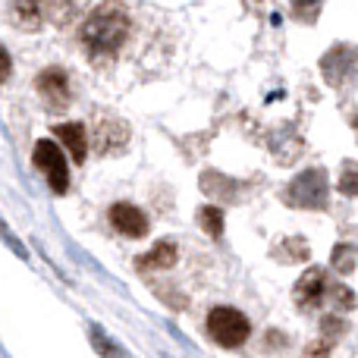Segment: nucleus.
I'll list each match as a JSON object with an SVG mask.
<instances>
[{"label":"nucleus","instance_id":"1","mask_svg":"<svg viewBox=\"0 0 358 358\" xmlns=\"http://www.w3.org/2000/svg\"><path fill=\"white\" fill-rule=\"evenodd\" d=\"M126 35H129V16L123 6L101 3L88 13V19L82 22V44L88 48V54H117L123 48Z\"/></svg>","mask_w":358,"mask_h":358},{"label":"nucleus","instance_id":"2","mask_svg":"<svg viewBox=\"0 0 358 358\" xmlns=\"http://www.w3.org/2000/svg\"><path fill=\"white\" fill-rule=\"evenodd\" d=\"M330 296H336L343 305H352V292H346L343 286H334L330 277L321 267H311L302 273V280L296 283V305L302 311H317L330 302Z\"/></svg>","mask_w":358,"mask_h":358},{"label":"nucleus","instance_id":"3","mask_svg":"<svg viewBox=\"0 0 358 358\" xmlns=\"http://www.w3.org/2000/svg\"><path fill=\"white\" fill-rule=\"evenodd\" d=\"M208 330H210V336H214L220 346L236 349V346H242V343L248 340V334H252V324H248V317L242 315V311L220 305V308H214L208 315Z\"/></svg>","mask_w":358,"mask_h":358},{"label":"nucleus","instance_id":"4","mask_svg":"<svg viewBox=\"0 0 358 358\" xmlns=\"http://www.w3.org/2000/svg\"><path fill=\"white\" fill-rule=\"evenodd\" d=\"M35 167L44 173V179H48V185H50L54 195H66V189H69L66 155H63L50 138H41V142L35 145Z\"/></svg>","mask_w":358,"mask_h":358},{"label":"nucleus","instance_id":"5","mask_svg":"<svg viewBox=\"0 0 358 358\" xmlns=\"http://www.w3.org/2000/svg\"><path fill=\"white\" fill-rule=\"evenodd\" d=\"M289 201L302 204V208H324L327 204V176L321 170H308L292 182L289 189Z\"/></svg>","mask_w":358,"mask_h":358},{"label":"nucleus","instance_id":"6","mask_svg":"<svg viewBox=\"0 0 358 358\" xmlns=\"http://www.w3.org/2000/svg\"><path fill=\"white\" fill-rule=\"evenodd\" d=\"M35 88L50 110H60V107L69 104V79L63 69H44L35 79Z\"/></svg>","mask_w":358,"mask_h":358},{"label":"nucleus","instance_id":"7","mask_svg":"<svg viewBox=\"0 0 358 358\" xmlns=\"http://www.w3.org/2000/svg\"><path fill=\"white\" fill-rule=\"evenodd\" d=\"M107 217H110L113 229L129 236V239H138V236L148 233V217H145L136 204H113V208L107 210Z\"/></svg>","mask_w":358,"mask_h":358},{"label":"nucleus","instance_id":"8","mask_svg":"<svg viewBox=\"0 0 358 358\" xmlns=\"http://www.w3.org/2000/svg\"><path fill=\"white\" fill-rule=\"evenodd\" d=\"M54 136L60 138L63 145H66L69 157H73L76 164L85 161V155H88V136H85V126H82V123H60V126L54 129Z\"/></svg>","mask_w":358,"mask_h":358},{"label":"nucleus","instance_id":"9","mask_svg":"<svg viewBox=\"0 0 358 358\" xmlns=\"http://www.w3.org/2000/svg\"><path fill=\"white\" fill-rule=\"evenodd\" d=\"M176 261V245L173 242H157L155 248H151L145 258H138V271H167L170 264Z\"/></svg>","mask_w":358,"mask_h":358},{"label":"nucleus","instance_id":"10","mask_svg":"<svg viewBox=\"0 0 358 358\" xmlns=\"http://www.w3.org/2000/svg\"><path fill=\"white\" fill-rule=\"evenodd\" d=\"M10 13L19 29H25V31H35L38 25H41V6L38 3H16Z\"/></svg>","mask_w":358,"mask_h":358},{"label":"nucleus","instance_id":"11","mask_svg":"<svg viewBox=\"0 0 358 358\" xmlns=\"http://www.w3.org/2000/svg\"><path fill=\"white\" fill-rule=\"evenodd\" d=\"M198 223H201L210 236H220L223 233V210L220 208H201L198 210Z\"/></svg>","mask_w":358,"mask_h":358},{"label":"nucleus","instance_id":"12","mask_svg":"<svg viewBox=\"0 0 358 358\" xmlns=\"http://www.w3.org/2000/svg\"><path fill=\"white\" fill-rule=\"evenodd\" d=\"M340 192L343 195H358V164H346L340 176Z\"/></svg>","mask_w":358,"mask_h":358},{"label":"nucleus","instance_id":"13","mask_svg":"<svg viewBox=\"0 0 358 358\" xmlns=\"http://www.w3.org/2000/svg\"><path fill=\"white\" fill-rule=\"evenodd\" d=\"M355 264V252L352 245H336V255H334V267L343 273H349V267Z\"/></svg>","mask_w":358,"mask_h":358},{"label":"nucleus","instance_id":"14","mask_svg":"<svg viewBox=\"0 0 358 358\" xmlns=\"http://www.w3.org/2000/svg\"><path fill=\"white\" fill-rule=\"evenodd\" d=\"M10 69H13V60H10V54H6V48L0 44V82H6Z\"/></svg>","mask_w":358,"mask_h":358}]
</instances>
